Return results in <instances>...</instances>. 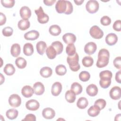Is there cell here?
I'll list each match as a JSON object with an SVG mask.
<instances>
[{
    "label": "cell",
    "mask_w": 121,
    "mask_h": 121,
    "mask_svg": "<svg viewBox=\"0 0 121 121\" xmlns=\"http://www.w3.org/2000/svg\"><path fill=\"white\" fill-rule=\"evenodd\" d=\"M86 92L88 95L95 96L98 93V88L95 84H90L86 88Z\"/></svg>",
    "instance_id": "19"
},
{
    "label": "cell",
    "mask_w": 121,
    "mask_h": 121,
    "mask_svg": "<svg viewBox=\"0 0 121 121\" xmlns=\"http://www.w3.org/2000/svg\"><path fill=\"white\" fill-rule=\"evenodd\" d=\"M56 2L55 0H44L43 3L45 5L48 6H51L52 5Z\"/></svg>",
    "instance_id": "51"
},
{
    "label": "cell",
    "mask_w": 121,
    "mask_h": 121,
    "mask_svg": "<svg viewBox=\"0 0 121 121\" xmlns=\"http://www.w3.org/2000/svg\"><path fill=\"white\" fill-rule=\"evenodd\" d=\"M105 40L108 45L112 46L116 44L117 42L118 37L114 33H110L106 35Z\"/></svg>",
    "instance_id": "16"
},
{
    "label": "cell",
    "mask_w": 121,
    "mask_h": 121,
    "mask_svg": "<svg viewBox=\"0 0 121 121\" xmlns=\"http://www.w3.org/2000/svg\"><path fill=\"white\" fill-rule=\"evenodd\" d=\"M23 53L27 56L32 55L34 53V47L31 43H26L23 47Z\"/></svg>",
    "instance_id": "21"
},
{
    "label": "cell",
    "mask_w": 121,
    "mask_h": 121,
    "mask_svg": "<svg viewBox=\"0 0 121 121\" xmlns=\"http://www.w3.org/2000/svg\"><path fill=\"white\" fill-rule=\"evenodd\" d=\"M22 121H35L36 117L34 114H27L25 118L22 120Z\"/></svg>",
    "instance_id": "48"
},
{
    "label": "cell",
    "mask_w": 121,
    "mask_h": 121,
    "mask_svg": "<svg viewBox=\"0 0 121 121\" xmlns=\"http://www.w3.org/2000/svg\"><path fill=\"white\" fill-rule=\"evenodd\" d=\"M101 110L96 105H94L91 106L87 110V113L89 116L91 117L97 116L100 112Z\"/></svg>",
    "instance_id": "23"
},
{
    "label": "cell",
    "mask_w": 121,
    "mask_h": 121,
    "mask_svg": "<svg viewBox=\"0 0 121 121\" xmlns=\"http://www.w3.org/2000/svg\"><path fill=\"white\" fill-rule=\"evenodd\" d=\"M66 53L68 56H73L76 53V47L73 43L69 44L66 48Z\"/></svg>",
    "instance_id": "36"
},
{
    "label": "cell",
    "mask_w": 121,
    "mask_h": 121,
    "mask_svg": "<svg viewBox=\"0 0 121 121\" xmlns=\"http://www.w3.org/2000/svg\"><path fill=\"white\" fill-rule=\"evenodd\" d=\"M46 54L48 58L50 59H54L57 55L56 50L52 45L49 46L47 48L46 50Z\"/></svg>",
    "instance_id": "33"
},
{
    "label": "cell",
    "mask_w": 121,
    "mask_h": 121,
    "mask_svg": "<svg viewBox=\"0 0 121 121\" xmlns=\"http://www.w3.org/2000/svg\"><path fill=\"white\" fill-rule=\"evenodd\" d=\"M15 64L16 66L20 69H24L27 64V62L26 60L22 57H18L15 60Z\"/></svg>",
    "instance_id": "34"
},
{
    "label": "cell",
    "mask_w": 121,
    "mask_h": 121,
    "mask_svg": "<svg viewBox=\"0 0 121 121\" xmlns=\"http://www.w3.org/2000/svg\"><path fill=\"white\" fill-rule=\"evenodd\" d=\"M79 56L76 52L73 56H68L67 58V61L70 69L73 71H77L80 69V65L78 63Z\"/></svg>",
    "instance_id": "2"
},
{
    "label": "cell",
    "mask_w": 121,
    "mask_h": 121,
    "mask_svg": "<svg viewBox=\"0 0 121 121\" xmlns=\"http://www.w3.org/2000/svg\"><path fill=\"white\" fill-rule=\"evenodd\" d=\"M21 52L20 46L18 43H14L11 47L10 53L12 56L14 57H18Z\"/></svg>",
    "instance_id": "22"
},
{
    "label": "cell",
    "mask_w": 121,
    "mask_h": 121,
    "mask_svg": "<svg viewBox=\"0 0 121 121\" xmlns=\"http://www.w3.org/2000/svg\"><path fill=\"white\" fill-rule=\"evenodd\" d=\"M43 116L46 119H52L53 118L55 115V111L50 107L43 109L42 111Z\"/></svg>",
    "instance_id": "14"
},
{
    "label": "cell",
    "mask_w": 121,
    "mask_h": 121,
    "mask_svg": "<svg viewBox=\"0 0 121 121\" xmlns=\"http://www.w3.org/2000/svg\"><path fill=\"white\" fill-rule=\"evenodd\" d=\"M0 25L2 26L3 25H4L6 22V17L5 15L1 12L0 13Z\"/></svg>",
    "instance_id": "49"
},
{
    "label": "cell",
    "mask_w": 121,
    "mask_h": 121,
    "mask_svg": "<svg viewBox=\"0 0 121 121\" xmlns=\"http://www.w3.org/2000/svg\"><path fill=\"white\" fill-rule=\"evenodd\" d=\"M100 22L102 25L104 26H107L111 24V19L109 17L107 16H104L101 18Z\"/></svg>",
    "instance_id": "44"
},
{
    "label": "cell",
    "mask_w": 121,
    "mask_h": 121,
    "mask_svg": "<svg viewBox=\"0 0 121 121\" xmlns=\"http://www.w3.org/2000/svg\"><path fill=\"white\" fill-rule=\"evenodd\" d=\"M84 1V0H74V2L77 5H81Z\"/></svg>",
    "instance_id": "52"
},
{
    "label": "cell",
    "mask_w": 121,
    "mask_h": 121,
    "mask_svg": "<svg viewBox=\"0 0 121 121\" xmlns=\"http://www.w3.org/2000/svg\"><path fill=\"white\" fill-rule=\"evenodd\" d=\"M34 93L37 95H41L43 94L45 90L44 85L40 82H35L33 85Z\"/></svg>",
    "instance_id": "11"
},
{
    "label": "cell",
    "mask_w": 121,
    "mask_h": 121,
    "mask_svg": "<svg viewBox=\"0 0 121 121\" xmlns=\"http://www.w3.org/2000/svg\"><path fill=\"white\" fill-rule=\"evenodd\" d=\"M90 73L86 71H82L79 73V78L83 82L87 81L90 79Z\"/></svg>",
    "instance_id": "39"
},
{
    "label": "cell",
    "mask_w": 121,
    "mask_h": 121,
    "mask_svg": "<svg viewBox=\"0 0 121 121\" xmlns=\"http://www.w3.org/2000/svg\"><path fill=\"white\" fill-rule=\"evenodd\" d=\"M113 29L116 31L120 32L121 30V21L117 20L114 22L112 26Z\"/></svg>",
    "instance_id": "47"
},
{
    "label": "cell",
    "mask_w": 121,
    "mask_h": 121,
    "mask_svg": "<svg viewBox=\"0 0 121 121\" xmlns=\"http://www.w3.org/2000/svg\"><path fill=\"white\" fill-rule=\"evenodd\" d=\"M106 102L105 100L103 99H97L95 101L94 103V105L98 106L101 110L104 108V107L106 106Z\"/></svg>",
    "instance_id": "42"
},
{
    "label": "cell",
    "mask_w": 121,
    "mask_h": 121,
    "mask_svg": "<svg viewBox=\"0 0 121 121\" xmlns=\"http://www.w3.org/2000/svg\"><path fill=\"white\" fill-rule=\"evenodd\" d=\"M97 45L94 42H89L87 43L84 47V51L88 55L94 54L96 51Z\"/></svg>",
    "instance_id": "8"
},
{
    "label": "cell",
    "mask_w": 121,
    "mask_h": 121,
    "mask_svg": "<svg viewBox=\"0 0 121 121\" xmlns=\"http://www.w3.org/2000/svg\"><path fill=\"white\" fill-rule=\"evenodd\" d=\"M39 36V33L36 30H31L24 35V38L27 40H35Z\"/></svg>",
    "instance_id": "17"
},
{
    "label": "cell",
    "mask_w": 121,
    "mask_h": 121,
    "mask_svg": "<svg viewBox=\"0 0 121 121\" xmlns=\"http://www.w3.org/2000/svg\"><path fill=\"white\" fill-rule=\"evenodd\" d=\"M51 45L55 49L56 51L57 54H60L63 51V45L60 41H55L52 43Z\"/></svg>",
    "instance_id": "32"
},
{
    "label": "cell",
    "mask_w": 121,
    "mask_h": 121,
    "mask_svg": "<svg viewBox=\"0 0 121 121\" xmlns=\"http://www.w3.org/2000/svg\"><path fill=\"white\" fill-rule=\"evenodd\" d=\"M71 90L73 91L76 94V95H78L82 92V86L78 82H74L72 84L70 87Z\"/></svg>",
    "instance_id": "29"
},
{
    "label": "cell",
    "mask_w": 121,
    "mask_h": 121,
    "mask_svg": "<svg viewBox=\"0 0 121 121\" xmlns=\"http://www.w3.org/2000/svg\"><path fill=\"white\" fill-rule=\"evenodd\" d=\"M49 33L50 34L53 36H57L59 35L61 32V30L60 27L57 25H52L49 29Z\"/></svg>",
    "instance_id": "26"
},
{
    "label": "cell",
    "mask_w": 121,
    "mask_h": 121,
    "mask_svg": "<svg viewBox=\"0 0 121 121\" xmlns=\"http://www.w3.org/2000/svg\"><path fill=\"white\" fill-rule=\"evenodd\" d=\"M33 88L30 86H25L21 89L22 95L26 98L31 97L34 94Z\"/></svg>",
    "instance_id": "18"
},
{
    "label": "cell",
    "mask_w": 121,
    "mask_h": 121,
    "mask_svg": "<svg viewBox=\"0 0 121 121\" xmlns=\"http://www.w3.org/2000/svg\"><path fill=\"white\" fill-rule=\"evenodd\" d=\"M18 114V112L15 109H9L6 112L7 117L9 120H14L17 118Z\"/></svg>",
    "instance_id": "30"
},
{
    "label": "cell",
    "mask_w": 121,
    "mask_h": 121,
    "mask_svg": "<svg viewBox=\"0 0 121 121\" xmlns=\"http://www.w3.org/2000/svg\"><path fill=\"white\" fill-rule=\"evenodd\" d=\"M4 73L8 76H11L13 75L16 71L15 68L12 64H7L5 65L3 69Z\"/></svg>",
    "instance_id": "31"
},
{
    "label": "cell",
    "mask_w": 121,
    "mask_h": 121,
    "mask_svg": "<svg viewBox=\"0 0 121 121\" xmlns=\"http://www.w3.org/2000/svg\"><path fill=\"white\" fill-rule=\"evenodd\" d=\"M2 5L6 8H11L15 5L14 0H1L0 1Z\"/></svg>",
    "instance_id": "40"
},
{
    "label": "cell",
    "mask_w": 121,
    "mask_h": 121,
    "mask_svg": "<svg viewBox=\"0 0 121 121\" xmlns=\"http://www.w3.org/2000/svg\"><path fill=\"white\" fill-rule=\"evenodd\" d=\"M65 97L66 101L69 103H74L76 98L75 93L71 90L67 91L65 93Z\"/></svg>",
    "instance_id": "25"
},
{
    "label": "cell",
    "mask_w": 121,
    "mask_h": 121,
    "mask_svg": "<svg viewBox=\"0 0 121 121\" xmlns=\"http://www.w3.org/2000/svg\"><path fill=\"white\" fill-rule=\"evenodd\" d=\"M111 84V79H100L99 84L103 88H108Z\"/></svg>",
    "instance_id": "41"
},
{
    "label": "cell",
    "mask_w": 121,
    "mask_h": 121,
    "mask_svg": "<svg viewBox=\"0 0 121 121\" xmlns=\"http://www.w3.org/2000/svg\"><path fill=\"white\" fill-rule=\"evenodd\" d=\"M26 109L30 111H36L39 109L40 104L37 100L31 99L26 103Z\"/></svg>",
    "instance_id": "9"
},
{
    "label": "cell",
    "mask_w": 121,
    "mask_h": 121,
    "mask_svg": "<svg viewBox=\"0 0 121 121\" xmlns=\"http://www.w3.org/2000/svg\"><path fill=\"white\" fill-rule=\"evenodd\" d=\"M52 73V69L49 67H44L42 68L40 71L41 76L43 78H47L51 77Z\"/></svg>",
    "instance_id": "24"
},
{
    "label": "cell",
    "mask_w": 121,
    "mask_h": 121,
    "mask_svg": "<svg viewBox=\"0 0 121 121\" xmlns=\"http://www.w3.org/2000/svg\"><path fill=\"white\" fill-rule=\"evenodd\" d=\"M62 39L66 44H74L76 41V37L74 34L70 33H66L62 36Z\"/></svg>",
    "instance_id": "15"
},
{
    "label": "cell",
    "mask_w": 121,
    "mask_h": 121,
    "mask_svg": "<svg viewBox=\"0 0 121 121\" xmlns=\"http://www.w3.org/2000/svg\"><path fill=\"white\" fill-rule=\"evenodd\" d=\"M110 53L106 49H101L98 54V59L96 65L99 68H104L107 65L109 61Z\"/></svg>",
    "instance_id": "1"
},
{
    "label": "cell",
    "mask_w": 121,
    "mask_h": 121,
    "mask_svg": "<svg viewBox=\"0 0 121 121\" xmlns=\"http://www.w3.org/2000/svg\"><path fill=\"white\" fill-rule=\"evenodd\" d=\"M62 85L59 82H54L52 86L51 89L52 94L55 96H58L61 93L62 90Z\"/></svg>",
    "instance_id": "13"
},
{
    "label": "cell",
    "mask_w": 121,
    "mask_h": 121,
    "mask_svg": "<svg viewBox=\"0 0 121 121\" xmlns=\"http://www.w3.org/2000/svg\"><path fill=\"white\" fill-rule=\"evenodd\" d=\"M37 52L40 55H43L47 49V44L44 41H39L36 45Z\"/></svg>",
    "instance_id": "20"
},
{
    "label": "cell",
    "mask_w": 121,
    "mask_h": 121,
    "mask_svg": "<svg viewBox=\"0 0 121 121\" xmlns=\"http://www.w3.org/2000/svg\"><path fill=\"white\" fill-rule=\"evenodd\" d=\"M88 104V102L87 99L86 97H80L77 103V106L78 108L81 109H84L86 108Z\"/></svg>",
    "instance_id": "28"
},
{
    "label": "cell",
    "mask_w": 121,
    "mask_h": 121,
    "mask_svg": "<svg viewBox=\"0 0 121 121\" xmlns=\"http://www.w3.org/2000/svg\"><path fill=\"white\" fill-rule=\"evenodd\" d=\"M30 23L28 20L21 19L18 22L17 24L18 28L22 31H25L27 29L30 27Z\"/></svg>",
    "instance_id": "27"
},
{
    "label": "cell",
    "mask_w": 121,
    "mask_h": 121,
    "mask_svg": "<svg viewBox=\"0 0 121 121\" xmlns=\"http://www.w3.org/2000/svg\"><path fill=\"white\" fill-rule=\"evenodd\" d=\"M9 103L13 107H18L21 104V97L17 94H12L9 97Z\"/></svg>",
    "instance_id": "6"
},
{
    "label": "cell",
    "mask_w": 121,
    "mask_h": 121,
    "mask_svg": "<svg viewBox=\"0 0 121 121\" xmlns=\"http://www.w3.org/2000/svg\"><path fill=\"white\" fill-rule=\"evenodd\" d=\"M109 95L110 97L113 100H118L121 97V89L119 86H115L111 88Z\"/></svg>",
    "instance_id": "7"
},
{
    "label": "cell",
    "mask_w": 121,
    "mask_h": 121,
    "mask_svg": "<svg viewBox=\"0 0 121 121\" xmlns=\"http://www.w3.org/2000/svg\"><path fill=\"white\" fill-rule=\"evenodd\" d=\"M0 85H1L3 82H4V80H5V78L2 75V74H0Z\"/></svg>",
    "instance_id": "53"
},
{
    "label": "cell",
    "mask_w": 121,
    "mask_h": 121,
    "mask_svg": "<svg viewBox=\"0 0 121 121\" xmlns=\"http://www.w3.org/2000/svg\"><path fill=\"white\" fill-rule=\"evenodd\" d=\"M99 7V3L95 0H90L86 4V10L91 14L96 13L98 10Z\"/></svg>",
    "instance_id": "4"
},
{
    "label": "cell",
    "mask_w": 121,
    "mask_h": 121,
    "mask_svg": "<svg viewBox=\"0 0 121 121\" xmlns=\"http://www.w3.org/2000/svg\"><path fill=\"white\" fill-rule=\"evenodd\" d=\"M112 76V72L108 70L102 71L99 74L100 79H111Z\"/></svg>",
    "instance_id": "38"
},
{
    "label": "cell",
    "mask_w": 121,
    "mask_h": 121,
    "mask_svg": "<svg viewBox=\"0 0 121 121\" xmlns=\"http://www.w3.org/2000/svg\"><path fill=\"white\" fill-rule=\"evenodd\" d=\"M121 70H120L116 73V75H115V80L118 83L120 84L121 83Z\"/></svg>",
    "instance_id": "50"
},
{
    "label": "cell",
    "mask_w": 121,
    "mask_h": 121,
    "mask_svg": "<svg viewBox=\"0 0 121 121\" xmlns=\"http://www.w3.org/2000/svg\"><path fill=\"white\" fill-rule=\"evenodd\" d=\"M113 65L114 67L119 69L121 68V58L120 56H118L115 58L113 60Z\"/></svg>",
    "instance_id": "46"
},
{
    "label": "cell",
    "mask_w": 121,
    "mask_h": 121,
    "mask_svg": "<svg viewBox=\"0 0 121 121\" xmlns=\"http://www.w3.org/2000/svg\"><path fill=\"white\" fill-rule=\"evenodd\" d=\"M20 15L23 19L28 20L31 16V11L29 7L23 6L21 7L19 11Z\"/></svg>",
    "instance_id": "12"
},
{
    "label": "cell",
    "mask_w": 121,
    "mask_h": 121,
    "mask_svg": "<svg viewBox=\"0 0 121 121\" xmlns=\"http://www.w3.org/2000/svg\"><path fill=\"white\" fill-rule=\"evenodd\" d=\"M82 63L85 67H89L93 65L94 63L93 59L90 56H85L82 60Z\"/></svg>",
    "instance_id": "35"
},
{
    "label": "cell",
    "mask_w": 121,
    "mask_h": 121,
    "mask_svg": "<svg viewBox=\"0 0 121 121\" xmlns=\"http://www.w3.org/2000/svg\"><path fill=\"white\" fill-rule=\"evenodd\" d=\"M2 33L3 35L5 36H6V37L10 36L13 34V29L12 28L9 26L5 27L2 29Z\"/></svg>",
    "instance_id": "43"
},
{
    "label": "cell",
    "mask_w": 121,
    "mask_h": 121,
    "mask_svg": "<svg viewBox=\"0 0 121 121\" xmlns=\"http://www.w3.org/2000/svg\"><path fill=\"white\" fill-rule=\"evenodd\" d=\"M55 9L56 11L59 13H64L67 9L66 0H58L55 5Z\"/></svg>",
    "instance_id": "10"
},
{
    "label": "cell",
    "mask_w": 121,
    "mask_h": 121,
    "mask_svg": "<svg viewBox=\"0 0 121 121\" xmlns=\"http://www.w3.org/2000/svg\"><path fill=\"white\" fill-rule=\"evenodd\" d=\"M90 35L94 39H101L104 36L103 31L97 26H92L89 30Z\"/></svg>",
    "instance_id": "5"
},
{
    "label": "cell",
    "mask_w": 121,
    "mask_h": 121,
    "mask_svg": "<svg viewBox=\"0 0 121 121\" xmlns=\"http://www.w3.org/2000/svg\"><path fill=\"white\" fill-rule=\"evenodd\" d=\"M67 2V9L66 11L64 12V14L66 15H69L73 12V5L72 3L69 1L66 0Z\"/></svg>",
    "instance_id": "45"
},
{
    "label": "cell",
    "mask_w": 121,
    "mask_h": 121,
    "mask_svg": "<svg viewBox=\"0 0 121 121\" xmlns=\"http://www.w3.org/2000/svg\"><path fill=\"white\" fill-rule=\"evenodd\" d=\"M56 73L59 76L64 75L67 72L66 67L63 65H59L55 68Z\"/></svg>",
    "instance_id": "37"
},
{
    "label": "cell",
    "mask_w": 121,
    "mask_h": 121,
    "mask_svg": "<svg viewBox=\"0 0 121 121\" xmlns=\"http://www.w3.org/2000/svg\"><path fill=\"white\" fill-rule=\"evenodd\" d=\"M35 13L37 17V20L40 24H45L49 21V16L44 13L43 10L41 6L38 9L35 10Z\"/></svg>",
    "instance_id": "3"
}]
</instances>
